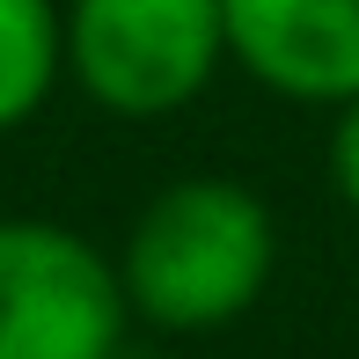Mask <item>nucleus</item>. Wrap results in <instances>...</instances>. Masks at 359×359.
Masks as SVG:
<instances>
[{
  "label": "nucleus",
  "mask_w": 359,
  "mask_h": 359,
  "mask_svg": "<svg viewBox=\"0 0 359 359\" xmlns=\"http://www.w3.org/2000/svg\"><path fill=\"white\" fill-rule=\"evenodd\" d=\"M279 271V220L235 176H176L125 227L118 279L133 323L169 337H205L242 323Z\"/></svg>",
  "instance_id": "1"
},
{
  "label": "nucleus",
  "mask_w": 359,
  "mask_h": 359,
  "mask_svg": "<svg viewBox=\"0 0 359 359\" xmlns=\"http://www.w3.org/2000/svg\"><path fill=\"white\" fill-rule=\"evenodd\" d=\"M227 59L220 0H67V81L110 118H176Z\"/></svg>",
  "instance_id": "2"
},
{
  "label": "nucleus",
  "mask_w": 359,
  "mask_h": 359,
  "mask_svg": "<svg viewBox=\"0 0 359 359\" xmlns=\"http://www.w3.org/2000/svg\"><path fill=\"white\" fill-rule=\"evenodd\" d=\"M67 81V8L0 0V133H22Z\"/></svg>",
  "instance_id": "5"
},
{
  "label": "nucleus",
  "mask_w": 359,
  "mask_h": 359,
  "mask_svg": "<svg viewBox=\"0 0 359 359\" xmlns=\"http://www.w3.org/2000/svg\"><path fill=\"white\" fill-rule=\"evenodd\" d=\"M227 59L286 103L337 110L359 95V0H220Z\"/></svg>",
  "instance_id": "4"
},
{
  "label": "nucleus",
  "mask_w": 359,
  "mask_h": 359,
  "mask_svg": "<svg viewBox=\"0 0 359 359\" xmlns=\"http://www.w3.org/2000/svg\"><path fill=\"white\" fill-rule=\"evenodd\" d=\"M125 330L118 257L59 220H0V359H118Z\"/></svg>",
  "instance_id": "3"
},
{
  "label": "nucleus",
  "mask_w": 359,
  "mask_h": 359,
  "mask_svg": "<svg viewBox=\"0 0 359 359\" xmlns=\"http://www.w3.org/2000/svg\"><path fill=\"white\" fill-rule=\"evenodd\" d=\"M323 161H330V191H337V198H345L352 213H359V95H352V103H337Z\"/></svg>",
  "instance_id": "6"
}]
</instances>
